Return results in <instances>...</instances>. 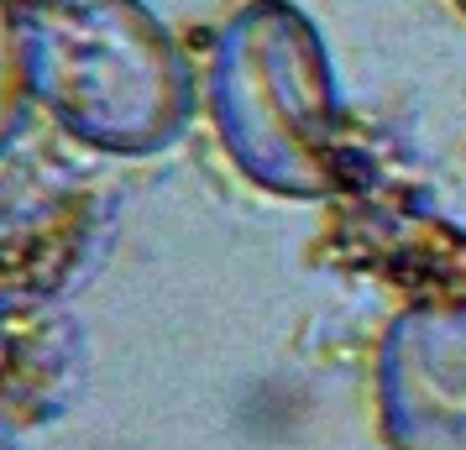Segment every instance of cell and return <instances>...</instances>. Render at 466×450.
<instances>
[{"mask_svg":"<svg viewBox=\"0 0 466 450\" xmlns=\"http://www.w3.org/2000/svg\"><path fill=\"white\" fill-rule=\"evenodd\" d=\"M26 95V68H22V26L16 16L0 5V147L16 126V110H22Z\"/></svg>","mask_w":466,"mask_h":450,"instance_id":"277c9868","label":"cell"},{"mask_svg":"<svg viewBox=\"0 0 466 450\" xmlns=\"http://www.w3.org/2000/svg\"><path fill=\"white\" fill-rule=\"evenodd\" d=\"M372 414L388 450H466V299H420L388 320Z\"/></svg>","mask_w":466,"mask_h":450,"instance_id":"3957f363","label":"cell"},{"mask_svg":"<svg viewBox=\"0 0 466 450\" xmlns=\"http://www.w3.org/2000/svg\"><path fill=\"white\" fill-rule=\"evenodd\" d=\"M461 11H466V0H461Z\"/></svg>","mask_w":466,"mask_h":450,"instance_id":"5b68a950","label":"cell"},{"mask_svg":"<svg viewBox=\"0 0 466 450\" xmlns=\"http://www.w3.org/2000/svg\"><path fill=\"white\" fill-rule=\"evenodd\" d=\"M210 121L236 173L257 189L278 199H325L336 189V74L294 5L257 0L220 32Z\"/></svg>","mask_w":466,"mask_h":450,"instance_id":"7a4b0ae2","label":"cell"},{"mask_svg":"<svg viewBox=\"0 0 466 450\" xmlns=\"http://www.w3.org/2000/svg\"><path fill=\"white\" fill-rule=\"evenodd\" d=\"M26 95L89 147L147 157L189 126L194 79L137 0H37L22 16Z\"/></svg>","mask_w":466,"mask_h":450,"instance_id":"6da1fadb","label":"cell"}]
</instances>
